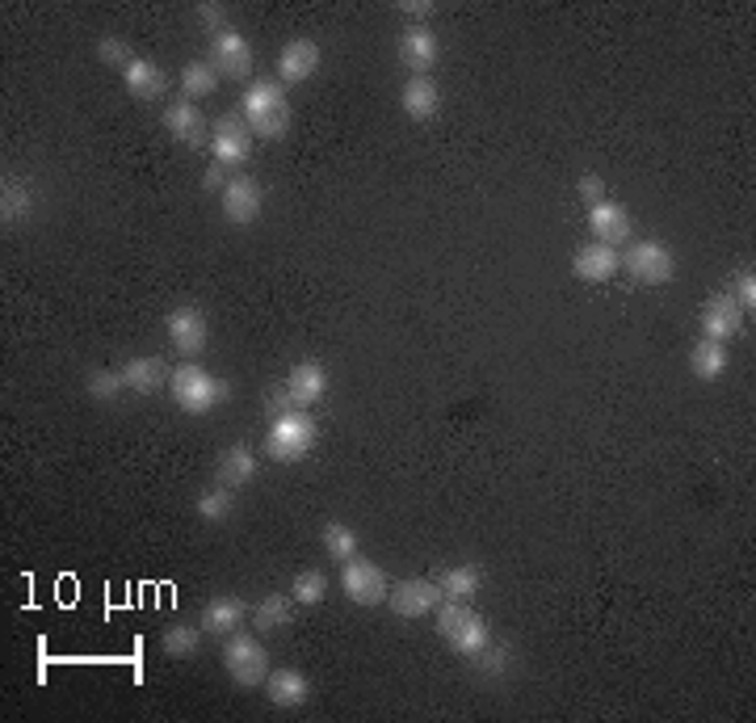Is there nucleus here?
I'll return each instance as SVG.
<instances>
[{"label":"nucleus","instance_id":"obj_37","mask_svg":"<svg viewBox=\"0 0 756 723\" xmlns=\"http://www.w3.org/2000/svg\"><path fill=\"white\" fill-rule=\"evenodd\" d=\"M119 391H122V375H119V370H105V366H101V370H93V375H89V396H93L98 404L114 400Z\"/></svg>","mask_w":756,"mask_h":723},{"label":"nucleus","instance_id":"obj_14","mask_svg":"<svg viewBox=\"0 0 756 723\" xmlns=\"http://www.w3.org/2000/svg\"><path fill=\"white\" fill-rule=\"evenodd\" d=\"M211 152H215V161L219 164H239L248 161V152H253V131L244 126V119H236V114H223L219 122H215V135H211Z\"/></svg>","mask_w":756,"mask_h":723},{"label":"nucleus","instance_id":"obj_2","mask_svg":"<svg viewBox=\"0 0 756 723\" xmlns=\"http://www.w3.org/2000/svg\"><path fill=\"white\" fill-rule=\"evenodd\" d=\"M244 122L260 140H282L290 131V101L278 81H253L244 93Z\"/></svg>","mask_w":756,"mask_h":723},{"label":"nucleus","instance_id":"obj_1","mask_svg":"<svg viewBox=\"0 0 756 723\" xmlns=\"http://www.w3.org/2000/svg\"><path fill=\"white\" fill-rule=\"evenodd\" d=\"M319 442V425L311 421L307 408H290L282 417H269V434H265V455L274 462H299L307 459Z\"/></svg>","mask_w":756,"mask_h":723},{"label":"nucleus","instance_id":"obj_38","mask_svg":"<svg viewBox=\"0 0 756 723\" xmlns=\"http://www.w3.org/2000/svg\"><path fill=\"white\" fill-rule=\"evenodd\" d=\"M732 299H736L739 307L748 312V316L756 312V278H753V269H744V274L736 278V295H732Z\"/></svg>","mask_w":756,"mask_h":723},{"label":"nucleus","instance_id":"obj_17","mask_svg":"<svg viewBox=\"0 0 756 723\" xmlns=\"http://www.w3.org/2000/svg\"><path fill=\"white\" fill-rule=\"evenodd\" d=\"M572 269H576L580 282H614L622 274V253L610 248V244L593 241L572 257Z\"/></svg>","mask_w":756,"mask_h":723},{"label":"nucleus","instance_id":"obj_10","mask_svg":"<svg viewBox=\"0 0 756 723\" xmlns=\"http://www.w3.org/2000/svg\"><path fill=\"white\" fill-rule=\"evenodd\" d=\"M253 47H248V39L244 34H236V30H223V34H215V42H211V68L215 72H223V77H232V81H244V77H253Z\"/></svg>","mask_w":756,"mask_h":723},{"label":"nucleus","instance_id":"obj_20","mask_svg":"<svg viewBox=\"0 0 756 723\" xmlns=\"http://www.w3.org/2000/svg\"><path fill=\"white\" fill-rule=\"evenodd\" d=\"M286 396L295 400V408H311L328 396V370L319 362H299L290 375H286Z\"/></svg>","mask_w":756,"mask_h":723},{"label":"nucleus","instance_id":"obj_8","mask_svg":"<svg viewBox=\"0 0 756 723\" xmlns=\"http://www.w3.org/2000/svg\"><path fill=\"white\" fill-rule=\"evenodd\" d=\"M164 328H168V342H173V349H177L181 358H198V354H206V345H211V324H206V316H202L198 307L168 312Z\"/></svg>","mask_w":756,"mask_h":723},{"label":"nucleus","instance_id":"obj_21","mask_svg":"<svg viewBox=\"0 0 756 723\" xmlns=\"http://www.w3.org/2000/svg\"><path fill=\"white\" fill-rule=\"evenodd\" d=\"M316 68H319V47L311 39H295V42H286V47H282L278 77L286 84L311 81V77H316Z\"/></svg>","mask_w":756,"mask_h":723},{"label":"nucleus","instance_id":"obj_4","mask_svg":"<svg viewBox=\"0 0 756 723\" xmlns=\"http://www.w3.org/2000/svg\"><path fill=\"white\" fill-rule=\"evenodd\" d=\"M438 631H441V640L450 643L458 656H467V661H476L479 652L492 643L488 619H483V614H476V610H471V602H450V598H441Z\"/></svg>","mask_w":756,"mask_h":723},{"label":"nucleus","instance_id":"obj_15","mask_svg":"<svg viewBox=\"0 0 756 723\" xmlns=\"http://www.w3.org/2000/svg\"><path fill=\"white\" fill-rule=\"evenodd\" d=\"M164 126L177 143H190V147H206L211 143V122L202 114L194 101H173L164 110Z\"/></svg>","mask_w":756,"mask_h":723},{"label":"nucleus","instance_id":"obj_6","mask_svg":"<svg viewBox=\"0 0 756 723\" xmlns=\"http://www.w3.org/2000/svg\"><path fill=\"white\" fill-rule=\"evenodd\" d=\"M622 269H626L635 282H643V286H664V282H673V274H677V257H673L668 244L638 241V244H631V253L622 257Z\"/></svg>","mask_w":756,"mask_h":723},{"label":"nucleus","instance_id":"obj_32","mask_svg":"<svg viewBox=\"0 0 756 723\" xmlns=\"http://www.w3.org/2000/svg\"><path fill=\"white\" fill-rule=\"evenodd\" d=\"M215 84H219V72L211 68V63H185V72H181V89H185V101H198V98H211L215 93Z\"/></svg>","mask_w":756,"mask_h":723},{"label":"nucleus","instance_id":"obj_26","mask_svg":"<svg viewBox=\"0 0 756 723\" xmlns=\"http://www.w3.org/2000/svg\"><path fill=\"white\" fill-rule=\"evenodd\" d=\"M244 619H248V605L227 593V598H215V602L202 610V631H211V635H232V631L244 627Z\"/></svg>","mask_w":756,"mask_h":723},{"label":"nucleus","instance_id":"obj_29","mask_svg":"<svg viewBox=\"0 0 756 723\" xmlns=\"http://www.w3.org/2000/svg\"><path fill=\"white\" fill-rule=\"evenodd\" d=\"M248 619H253L257 631H282V627H290V619H295V598L269 593V598H260V602L248 610Z\"/></svg>","mask_w":756,"mask_h":723},{"label":"nucleus","instance_id":"obj_9","mask_svg":"<svg viewBox=\"0 0 756 723\" xmlns=\"http://www.w3.org/2000/svg\"><path fill=\"white\" fill-rule=\"evenodd\" d=\"M387 605H391V614H396V619H425L429 610H438V605H441V589H438V581H433V577L399 581V584H391Z\"/></svg>","mask_w":756,"mask_h":723},{"label":"nucleus","instance_id":"obj_30","mask_svg":"<svg viewBox=\"0 0 756 723\" xmlns=\"http://www.w3.org/2000/svg\"><path fill=\"white\" fill-rule=\"evenodd\" d=\"M160 648H164V656H173V661H190V656H198L202 648V627H168L164 631V640H160Z\"/></svg>","mask_w":756,"mask_h":723},{"label":"nucleus","instance_id":"obj_19","mask_svg":"<svg viewBox=\"0 0 756 723\" xmlns=\"http://www.w3.org/2000/svg\"><path fill=\"white\" fill-rule=\"evenodd\" d=\"M265 694H269V703L282 706V711H295V706H303L311 699V682H307L303 669H269Z\"/></svg>","mask_w":756,"mask_h":723},{"label":"nucleus","instance_id":"obj_31","mask_svg":"<svg viewBox=\"0 0 756 723\" xmlns=\"http://www.w3.org/2000/svg\"><path fill=\"white\" fill-rule=\"evenodd\" d=\"M319 542H324L328 560H337V563H349L354 556H358V534H354L349 526H340V522L324 526V530H319Z\"/></svg>","mask_w":756,"mask_h":723},{"label":"nucleus","instance_id":"obj_24","mask_svg":"<svg viewBox=\"0 0 756 723\" xmlns=\"http://www.w3.org/2000/svg\"><path fill=\"white\" fill-rule=\"evenodd\" d=\"M119 375H122V387L135 391V396H156L160 387L173 379L168 366H164V358H131Z\"/></svg>","mask_w":756,"mask_h":723},{"label":"nucleus","instance_id":"obj_33","mask_svg":"<svg viewBox=\"0 0 756 723\" xmlns=\"http://www.w3.org/2000/svg\"><path fill=\"white\" fill-rule=\"evenodd\" d=\"M290 598H295L299 605H319L324 598H328V577L316 572V568H307V572H299L295 584H290Z\"/></svg>","mask_w":756,"mask_h":723},{"label":"nucleus","instance_id":"obj_22","mask_svg":"<svg viewBox=\"0 0 756 723\" xmlns=\"http://www.w3.org/2000/svg\"><path fill=\"white\" fill-rule=\"evenodd\" d=\"M399 105H403V114L412 122H429L441 105L438 81L433 77H408L403 89H399Z\"/></svg>","mask_w":756,"mask_h":723},{"label":"nucleus","instance_id":"obj_28","mask_svg":"<svg viewBox=\"0 0 756 723\" xmlns=\"http://www.w3.org/2000/svg\"><path fill=\"white\" fill-rule=\"evenodd\" d=\"M727 366H732V358H727V345H718V342H702L694 345V354H689V370H694L697 379H706V383H715L727 375Z\"/></svg>","mask_w":756,"mask_h":723},{"label":"nucleus","instance_id":"obj_23","mask_svg":"<svg viewBox=\"0 0 756 723\" xmlns=\"http://www.w3.org/2000/svg\"><path fill=\"white\" fill-rule=\"evenodd\" d=\"M122 84L135 101H160L168 93V72L152 60H135L126 72H122Z\"/></svg>","mask_w":756,"mask_h":723},{"label":"nucleus","instance_id":"obj_35","mask_svg":"<svg viewBox=\"0 0 756 723\" xmlns=\"http://www.w3.org/2000/svg\"><path fill=\"white\" fill-rule=\"evenodd\" d=\"M476 664L483 678H504V673L513 669V652H509L504 643H488V648L476 656Z\"/></svg>","mask_w":756,"mask_h":723},{"label":"nucleus","instance_id":"obj_40","mask_svg":"<svg viewBox=\"0 0 756 723\" xmlns=\"http://www.w3.org/2000/svg\"><path fill=\"white\" fill-rule=\"evenodd\" d=\"M198 18L206 21L211 34H223V30H227V9H223V4H198Z\"/></svg>","mask_w":756,"mask_h":723},{"label":"nucleus","instance_id":"obj_18","mask_svg":"<svg viewBox=\"0 0 756 723\" xmlns=\"http://www.w3.org/2000/svg\"><path fill=\"white\" fill-rule=\"evenodd\" d=\"M34 185L25 177H4L0 181V223L4 227H21V223L34 220Z\"/></svg>","mask_w":756,"mask_h":723},{"label":"nucleus","instance_id":"obj_13","mask_svg":"<svg viewBox=\"0 0 756 723\" xmlns=\"http://www.w3.org/2000/svg\"><path fill=\"white\" fill-rule=\"evenodd\" d=\"M399 63L408 68V77H429L438 68V34L425 26H408L399 39Z\"/></svg>","mask_w":756,"mask_h":723},{"label":"nucleus","instance_id":"obj_42","mask_svg":"<svg viewBox=\"0 0 756 723\" xmlns=\"http://www.w3.org/2000/svg\"><path fill=\"white\" fill-rule=\"evenodd\" d=\"M227 164H211V169H206V173H202V185H206V190H227Z\"/></svg>","mask_w":756,"mask_h":723},{"label":"nucleus","instance_id":"obj_36","mask_svg":"<svg viewBox=\"0 0 756 723\" xmlns=\"http://www.w3.org/2000/svg\"><path fill=\"white\" fill-rule=\"evenodd\" d=\"M198 518H206V522L232 518V492H227V488H206L198 497Z\"/></svg>","mask_w":756,"mask_h":723},{"label":"nucleus","instance_id":"obj_25","mask_svg":"<svg viewBox=\"0 0 756 723\" xmlns=\"http://www.w3.org/2000/svg\"><path fill=\"white\" fill-rule=\"evenodd\" d=\"M433 581H438L441 598L471 602V598H479V589H483V572H479L476 563H450V568H441Z\"/></svg>","mask_w":756,"mask_h":723},{"label":"nucleus","instance_id":"obj_3","mask_svg":"<svg viewBox=\"0 0 756 723\" xmlns=\"http://www.w3.org/2000/svg\"><path fill=\"white\" fill-rule=\"evenodd\" d=\"M168 391H173V400H177L181 413H190V417H202V413L227 404V396H232V387L223 379H215L211 370H202L198 362L177 366L173 379H168Z\"/></svg>","mask_w":756,"mask_h":723},{"label":"nucleus","instance_id":"obj_11","mask_svg":"<svg viewBox=\"0 0 756 723\" xmlns=\"http://www.w3.org/2000/svg\"><path fill=\"white\" fill-rule=\"evenodd\" d=\"M219 198H223V220L236 223V227H248V223H257L260 206H265V190L253 177H232Z\"/></svg>","mask_w":756,"mask_h":723},{"label":"nucleus","instance_id":"obj_12","mask_svg":"<svg viewBox=\"0 0 756 723\" xmlns=\"http://www.w3.org/2000/svg\"><path fill=\"white\" fill-rule=\"evenodd\" d=\"M739 333H744V307L732 295H715V299L702 307V337L706 342L727 345Z\"/></svg>","mask_w":756,"mask_h":723},{"label":"nucleus","instance_id":"obj_27","mask_svg":"<svg viewBox=\"0 0 756 723\" xmlns=\"http://www.w3.org/2000/svg\"><path fill=\"white\" fill-rule=\"evenodd\" d=\"M215 471H219V488L236 492V488L257 480V459L248 455V446H232V450H223V459Z\"/></svg>","mask_w":756,"mask_h":723},{"label":"nucleus","instance_id":"obj_5","mask_svg":"<svg viewBox=\"0 0 756 723\" xmlns=\"http://www.w3.org/2000/svg\"><path fill=\"white\" fill-rule=\"evenodd\" d=\"M223 669L227 678L244 690H257L269 678V652L257 635H244V631H232L227 635V648H223Z\"/></svg>","mask_w":756,"mask_h":723},{"label":"nucleus","instance_id":"obj_16","mask_svg":"<svg viewBox=\"0 0 756 723\" xmlns=\"http://www.w3.org/2000/svg\"><path fill=\"white\" fill-rule=\"evenodd\" d=\"M589 227H593L597 244H610V248H617L622 241H631V232H635L631 211H626L622 202H614V198L597 202V206L589 211Z\"/></svg>","mask_w":756,"mask_h":723},{"label":"nucleus","instance_id":"obj_39","mask_svg":"<svg viewBox=\"0 0 756 723\" xmlns=\"http://www.w3.org/2000/svg\"><path fill=\"white\" fill-rule=\"evenodd\" d=\"M576 194L589 202V206H597V202H605V181H601L597 173H584V177L576 181Z\"/></svg>","mask_w":756,"mask_h":723},{"label":"nucleus","instance_id":"obj_7","mask_svg":"<svg viewBox=\"0 0 756 723\" xmlns=\"http://www.w3.org/2000/svg\"><path fill=\"white\" fill-rule=\"evenodd\" d=\"M340 584H345V598L354 605H382L387 602V593H391L387 572H382L378 563L361 560V556H354L349 563H340Z\"/></svg>","mask_w":756,"mask_h":723},{"label":"nucleus","instance_id":"obj_34","mask_svg":"<svg viewBox=\"0 0 756 723\" xmlns=\"http://www.w3.org/2000/svg\"><path fill=\"white\" fill-rule=\"evenodd\" d=\"M98 60H101V63H110V68H122V72H126V68H131V63L140 60V55L131 51V42H126V39H119V34H105V39L98 42Z\"/></svg>","mask_w":756,"mask_h":723},{"label":"nucleus","instance_id":"obj_41","mask_svg":"<svg viewBox=\"0 0 756 723\" xmlns=\"http://www.w3.org/2000/svg\"><path fill=\"white\" fill-rule=\"evenodd\" d=\"M396 9L408 21H425V18H433V13H438V4H429V0H399Z\"/></svg>","mask_w":756,"mask_h":723}]
</instances>
